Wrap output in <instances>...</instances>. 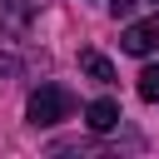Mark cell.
<instances>
[{
  "label": "cell",
  "instance_id": "6da1fadb",
  "mask_svg": "<svg viewBox=\"0 0 159 159\" xmlns=\"http://www.w3.org/2000/svg\"><path fill=\"white\" fill-rule=\"evenodd\" d=\"M75 114V94L65 89V84H40L35 94H30V104H25V119L30 124H60V119H70Z\"/></svg>",
  "mask_w": 159,
  "mask_h": 159
},
{
  "label": "cell",
  "instance_id": "7a4b0ae2",
  "mask_svg": "<svg viewBox=\"0 0 159 159\" xmlns=\"http://www.w3.org/2000/svg\"><path fill=\"white\" fill-rule=\"evenodd\" d=\"M124 50H129V55H154V50H159V15L134 20V25L124 30Z\"/></svg>",
  "mask_w": 159,
  "mask_h": 159
},
{
  "label": "cell",
  "instance_id": "3957f363",
  "mask_svg": "<svg viewBox=\"0 0 159 159\" xmlns=\"http://www.w3.org/2000/svg\"><path fill=\"white\" fill-rule=\"evenodd\" d=\"M119 104L114 99H94V104H84V124L94 129V134H109V129H119Z\"/></svg>",
  "mask_w": 159,
  "mask_h": 159
},
{
  "label": "cell",
  "instance_id": "277c9868",
  "mask_svg": "<svg viewBox=\"0 0 159 159\" xmlns=\"http://www.w3.org/2000/svg\"><path fill=\"white\" fill-rule=\"evenodd\" d=\"M80 70H84L94 84H109V80H114V65H109L99 50H84V55H80Z\"/></svg>",
  "mask_w": 159,
  "mask_h": 159
},
{
  "label": "cell",
  "instance_id": "5b68a950",
  "mask_svg": "<svg viewBox=\"0 0 159 159\" xmlns=\"http://www.w3.org/2000/svg\"><path fill=\"white\" fill-rule=\"evenodd\" d=\"M139 99L159 104V65H144V70H139Z\"/></svg>",
  "mask_w": 159,
  "mask_h": 159
},
{
  "label": "cell",
  "instance_id": "8992f818",
  "mask_svg": "<svg viewBox=\"0 0 159 159\" xmlns=\"http://www.w3.org/2000/svg\"><path fill=\"white\" fill-rule=\"evenodd\" d=\"M109 10H114V15H119V20H129V15H134V10H139V0H114V5H109Z\"/></svg>",
  "mask_w": 159,
  "mask_h": 159
},
{
  "label": "cell",
  "instance_id": "52a82bcc",
  "mask_svg": "<svg viewBox=\"0 0 159 159\" xmlns=\"http://www.w3.org/2000/svg\"><path fill=\"white\" fill-rule=\"evenodd\" d=\"M0 75H15V60H5V55H0Z\"/></svg>",
  "mask_w": 159,
  "mask_h": 159
}]
</instances>
